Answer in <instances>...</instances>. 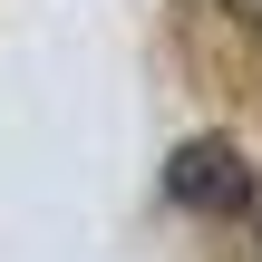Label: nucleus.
<instances>
[{"label":"nucleus","instance_id":"nucleus-1","mask_svg":"<svg viewBox=\"0 0 262 262\" xmlns=\"http://www.w3.org/2000/svg\"><path fill=\"white\" fill-rule=\"evenodd\" d=\"M253 165L224 146V136H194V146H175V165H165V194L185 204V214H253Z\"/></svg>","mask_w":262,"mask_h":262},{"label":"nucleus","instance_id":"nucleus-2","mask_svg":"<svg viewBox=\"0 0 262 262\" xmlns=\"http://www.w3.org/2000/svg\"><path fill=\"white\" fill-rule=\"evenodd\" d=\"M214 10H224V19H233L243 39H262V0H214Z\"/></svg>","mask_w":262,"mask_h":262},{"label":"nucleus","instance_id":"nucleus-3","mask_svg":"<svg viewBox=\"0 0 262 262\" xmlns=\"http://www.w3.org/2000/svg\"><path fill=\"white\" fill-rule=\"evenodd\" d=\"M253 233H262V185H253Z\"/></svg>","mask_w":262,"mask_h":262}]
</instances>
